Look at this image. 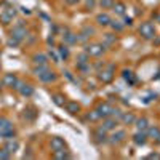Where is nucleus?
Listing matches in <instances>:
<instances>
[{
  "instance_id": "obj_31",
  "label": "nucleus",
  "mask_w": 160,
  "mask_h": 160,
  "mask_svg": "<svg viewBox=\"0 0 160 160\" xmlns=\"http://www.w3.org/2000/svg\"><path fill=\"white\" fill-rule=\"evenodd\" d=\"M53 102L56 104V106H64V99H62V96H59V94L53 96Z\"/></svg>"
},
{
  "instance_id": "obj_25",
  "label": "nucleus",
  "mask_w": 160,
  "mask_h": 160,
  "mask_svg": "<svg viewBox=\"0 0 160 160\" xmlns=\"http://www.w3.org/2000/svg\"><path fill=\"white\" fill-rule=\"evenodd\" d=\"M53 157L54 158H70V154H67V152H64V149H61V150H54Z\"/></svg>"
},
{
  "instance_id": "obj_36",
  "label": "nucleus",
  "mask_w": 160,
  "mask_h": 160,
  "mask_svg": "<svg viewBox=\"0 0 160 160\" xmlns=\"http://www.w3.org/2000/svg\"><path fill=\"white\" fill-rule=\"evenodd\" d=\"M149 158H160V155H158V154H150Z\"/></svg>"
},
{
  "instance_id": "obj_29",
  "label": "nucleus",
  "mask_w": 160,
  "mask_h": 160,
  "mask_svg": "<svg viewBox=\"0 0 160 160\" xmlns=\"http://www.w3.org/2000/svg\"><path fill=\"white\" fill-rule=\"evenodd\" d=\"M123 78L126 80V82H130V83H134V77H133L131 70H123Z\"/></svg>"
},
{
  "instance_id": "obj_22",
  "label": "nucleus",
  "mask_w": 160,
  "mask_h": 160,
  "mask_svg": "<svg viewBox=\"0 0 160 160\" xmlns=\"http://www.w3.org/2000/svg\"><path fill=\"white\" fill-rule=\"evenodd\" d=\"M114 0H99V6L102 8V10H109V8L114 6Z\"/></svg>"
},
{
  "instance_id": "obj_8",
  "label": "nucleus",
  "mask_w": 160,
  "mask_h": 160,
  "mask_svg": "<svg viewBox=\"0 0 160 160\" xmlns=\"http://www.w3.org/2000/svg\"><path fill=\"white\" fill-rule=\"evenodd\" d=\"M112 107L109 102H101L99 104V107H98V112H99V115L102 117V118H106V117H110L112 115Z\"/></svg>"
},
{
  "instance_id": "obj_21",
  "label": "nucleus",
  "mask_w": 160,
  "mask_h": 160,
  "mask_svg": "<svg viewBox=\"0 0 160 160\" xmlns=\"http://www.w3.org/2000/svg\"><path fill=\"white\" fill-rule=\"evenodd\" d=\"M112 8H114L115 14H118V16H123L125 14V10H126L123 3H114V6H112Z\"/></svg>"
},
{
  "instance_id": "obj_30",
  "label": "nucleus",
  "mask_w": 160,
  "mask_h": 160,
  "mask_svg": "<svg viewBox=\"0 0 160 160\" xmlns=\"http://www.w3.org/2000/svg\"><path fill=\"white\" fill-rule=\"evenodd\" d=\"M109 26L114 29V30H122V29H123V24H120V21H112V19H110Z\"/></svg>"
},
{
  "instance_id": "obj_15",
  "label": "nucleus",
  "mask_w": 160,
  "mask_h": 160,
  "mask_svg": "<svg viewBox=\"0 0 160 160\" xmlns=\"http://www.w3.org/2000/svg\"><path fill=\"white\" fill-rule=\"evenodd\" d=\"M134 122H136V128H138L139 131H146L149 128V120L146 117H141L138 120H134Z\"/></svg>"
},
{
  "instance_id": "obj_32",
  "label": "nucleus",
  "mask_w": 160,
  "mask_h": 160,
  "mask_svg": "<svg viewBox=\"0 0 160 160\" xmlns=\"http://www.w3.org/2000/svg\"><path fill=\"white\" fill-rule=\"evenodd\" d=\"M10 157H11V154H10V152H8L5 147L0 149V158H10Z\"/></svg>"
},
{
  "instance_id": "obj_23",
  "label": "nucleus",
  "mask_w": 160,
  "mask_h": 160,
  "mask_svg": "<svg viewBox=\"0 0 160 160\" xmlns=\"http://www.w3.org/2000/svg\"><path fill=\"white\" fill-rule=\"evenodd\" d=\"M46 70H50V69H48V66H46V64H40V66H35V69H34V74L38 77V75H42L43 72H46Z\"/></svg>"
},
{
  "instance_id": "obj_17",
  "label": "nucleus",
  "mask_w": 160,
  "mask_h": 160,
  "mask_svg": "<svg viewBox=\"0 0 160 160\" xmlns=\"http://www.w3.org/2000/svg\"><path fill=\"white\" fill-rule=\"evenodd\" d=\"M120 118H122V122L125 125H131V123H134V120H136V117L131 114V112H128V114H122V115H120Z\"/></svg>"
},
{
  "instance_id": "obj_3",
  "label": "nucleus",
  "mask_w": 160,
  "mask_h": 160,
  "mask_svg": "<svg viewBox=\"0 0 160 160\" xmlns=\"http://www.w3.org/2000/svg\"><path fill=\"white\" fill-rule=\"evenodd\" d=\"M104 50H106V46L101 45V43H94V45H90V46H86V50L85 53L88 56H101L104 53Z\"/></svg>"
},
{
  "instance_id": "obj_33",
  "label": "nucleus",
  "mask_w": 160,
  "mask_h": 160,
  "mask_svg": "<svg viewBox=\"0 0 160 160\" xmlns=\"http://www.w3.org/2000/svg\"><path fill=\"white\" fill-rule=\"evenodd\" d=\"M85 5H86V8L93 10V8L96 6V0H85Z\"/></svg>"
},
{
  "instance_id": "obj_7",
  "label": "nucleus",
  "mask_w": 160,
  "mask_h": 160,
  "mask_svg": "<svg viewBox=\"0 0 160 160\" xmlns=\"http://www.w3.org/2000/svg\"><path fill=\"white\" fill-rule=\"evenodd\" d=\"M117 125H118V120L110 115V117H106V118H104V122H102L101 126H102L106 131H110V130H115Z\"/></svg>"
},
{
  "instance_id": "obj_26",
  "label": "nucleus",
  "mask_w": 160,
  "mask_h": 160,
  "mask_svg": "<svg viewBox=\"0 0 160 160\" xmlns=\"http://www.w3.org/2000/svg\"><path fill=\"white\" fill-rule=\"evenodd\" d=\"M59 54H61V58H64V59H67L69 58V48H67V45H61L59 48Z\"/></svg>"
},
{
  "instance_id": "obj_35",
  "label": "nucleus",
  "mask_w": 160,
  "mask_h": 160,
  "mask_svg": "<svg viewBox=\"0 0 160 160\" xmlns=\"http://www.w3.org/2000/svg\"><path fill=\"white\" fill-rule=\"evenodd\" d=\"M66 3H69V5H75V3H78V0H66Z\"/></svg>"
},
{
  "instance_id": "obj_13",
  "label": "nucleus",
  "mask_w": 160,
  "mask_h": 160,
  "mask_svg": "<svg viewBox=\"0 0 160 160\" xmlns=\"http://www.w3.org/2000/svg\"><path fill=\"white\" fill-rule=\"evenodd\" d=\"M18 147H19V144H18V141L16 139H13V138H8L6 139V142H5V149L10 152H14V150H18Z\"/></svg>"
},
{
  "instance_id": "obj_14",
  "label": "nucleus",
  "mask_w": 160,
  "mask_h": 160,
  "mask_svg": "<svg viewBox=\"0 0 160 160\" xmlns=\"http://www.w3.org/2000/svg\"><path fill=\"white\" fill-rule=\"evenodd\" d=\"M38 78L42 80L43 83H51L53 80L56 78V75H54V72H51V70H46V72H43L42 75H38Z\"/></svg>"
},
{
  "instance_id": "obj_11",
  "label": "nucleus",
  "mask_w": 160,
  "mask_h": 160,
  "mask_svg": "<svg viewBox=\"0 0 160 160\" xmlns=\"http://www.w3.org/2000/svg\"><path fill=\"white\" fill-rule=\"evenodd\" d=\"M16 83H18V77L13 75V74H6L3 77V85L5 86H10V88H14Z\"/></svg>"
},
{
  "instance_id": "obj_6",
  "label": "nucleus",
  "mask_w": 160,
  "mask_h": 160,
  "mask_svg": "<svg viewBox=\"0 0 160 160\" xmlns=\"http://www.w3.org/2000/svg\"><path fill=\"white\" fill-rule=\"evenodd\" d=\"M16 90H18L22 96H32V93H34V88H32L30 85H26V83H22L18 80V83H16Z\"/></svg>"
},
{
  "instance_id": "obj_1",
  "label": "nucleus",
  "mask_w": 160,
  "mask_h": 160,
  "mask_svg": "<svg viewBox=\"0 0 160 160\" xmlns=\"http://www.w3.org/2000/svg\"><path fill=\"white\" fill-rule=\"evenodd\" d=\"M0 136L3 138H14V128L11 125V122L5 117H0Z\"/></svg>"
},
{
  "instance_id": "obj_28",
  "label": "nucleus",
  "mask_w": 160,
  "mask_h": 160,
  "mask_svg": "<svg viewBox=\"0 0 160 160\" xmlns=\"http://www.w3.org/2000/svg\"><path fill=\"white\" fill-rule=\"evenodd\" d=\"M149 134H150L154 139H158V138H160V130H158L157 126H150V128H149Z\"/></svg>"
},
{
  "instance_id": "obj_4",
  "label": "nucleus",
  "mask_w": 160,
  "mask_h": 160,
  "mask_svg": "<svg viewBox=\"0 0 160 160\" xmlns=\"http://www.w3.org/2000/svg\"><path fill=\"white\" fill-rule=\"evenodd\" d=\"M139 32H141V35L146 37V38L155 37V29H154V26H152L150 22H144L142 26L139 27Z\"/></svg>"
},
{
  "instance_id": "obj_18",
  "label": "nucleus",
  "mask_w": 160,
  "mask_h": 160,
  "mask_svg": "<svg viewBox=\"0 0 160 160\" xmlns=\"http://www.w3.org/2000/svg\"><path fill=\"white\" fill-rule=\"evenodd\" d=\"M34 62H35V66H40V64H46L48 62V58H46V54H35L34 56Z\"/></svg>"
},
{
  "instance_id": "obj_27",
  "label": "nucleus",
  "mask_w": 160,
  "mask_h": 160,
  "mask_svg": "<svg viewBox=\"0 0 160 160\" xmlns=\"http://www.w3.org/2000/svg\"><path fill=\"white\" fill-rule=\"evenodd\" d=\"M77 69L82 72V74H85V72H88V69H90V64H88V61H85V62H77Z\"/></svg>"
},
{
  "instance_id": "obj_19",
  "label": "nucleus",
  "mask_w": 160,
  "mask_h": 160,
  "mask_svg": "<svg viewBox=\"0 0 160 160\" xmlns=\"http://www.w3.org/2000/svg\"><path fill=\"white\" fill-rule=\"evenodd\" d=\"M66 109H67L69 114H77V112L80 110V106H78L77 102H67L66 104Z\"/></svg>"
},
{
  "instance_id": "obj_34",
  "label": "nucleus",
  "mask_w": 160,
  "mask_h": 160,
  "mask_svg": "<svg viewBox=\"0 0 160 160\" xmlns=\"http://www.w3.org/2000/svg\"><path fill=\"white\" fill-rule=\"evenodd\" d=\"M115 42V35H112V34H106V43H114Z\"/></svg>"
},
{
  "instance_id": "obj_24",
  "label": "nucleus",
  "mask_w": 160,
  "mask_h": 160,
  "mask_svg": "<svg viewBox=\"0 0 160 160\" xmlns=\"http://www.w3.org/2000/svg\"><path fill=\"white\" fill-rule=\"evenodd\" d=\"M101 115H99V112L98 110H91V112H88V115H86V120H90V122H96V120H99Z\"/></svg>"
},
{
  "instance_id": "obj_10",
  "label": "nucleus",
  "mask_w": 160,
  "mask_h": 160,
  "mask_svg": "<svg viewBox=\"0 0 160 160\" xmlns=\"http://www.w3.org/2000/svg\"><path fill=\"white\" fill-rule=\"evenodd\" d=\"M93 136H94V141L98 142V144H102V142H106V141H107V139H106V130H104L102 126L96 128L94 133H93Z\"/></svg>"
},
{
  "instance_id": "obj_2",
  "label": "nucleus",
  "mask_w": 160,
  "mask_h": 160,
  "mask_svg": "<svg viewBox=\"0 0 160 160\" xmlns=\"http://www.w3.org/2000/svg\"><path fill=\"white\" fill-rule=\"evenodd\" d=\"M112 78H114V64H109L102 72H99V80L102 83H109Z\"/></svg>"
},
{
  "instance_id": "obj_5",
  "label": "nucleus",
  "mask_w": 160,
  "mask_h": 160,
  "mask_svg": "<svg viewBox=\"0 0 160 160\" xmlns=\"http://www.w3.org/2000/svg\"><path fill=\"white\" fill-rule=\"evenodd\" d=\"M125 138H126V133H125V130H114V133H112V136H110V144H120V142H123L125 141Z\"/></svg>"
},
{
  "instance_id": "obj_20",
  "label": "nucleus",
  "mask_w": 160,
  "mask_h": 160,
  "mask_svg": "<svg viewBox=\"0 0 160 160\" xmlns=\"http://www.w3.org/2000/svg\"><path fill=\"white\" fill-rule=\"evenodd\" d=\"M62 38H64V42H66V43H70V45L77 42V35L72 34V32H66V35H62Z\"/></svg>"
},
{
  "instance_id": "obj_12",
  "label": "nucleus",
  "mask_w": 160,
  "mask_h": 160,
  "mask_svg": "<svg viewBox=\"0 0 160 160\" xmlns=\"http://www.w3.org/2000/svg\"><path fill=\"white\" fill-rule=\"evenodd\" d=\"M66 147V142H64L62 138H59V136H56V138L51 139V149L53 150H61Z\"/></svg>"
},
{
  "instance_id": "obj_16",
  "label": "nucleus",
  "mask_w": 160,
  "mask_h": 160,
  "mask_svg": "<svg viewBox=\"0 0 160 160\" xmlns=\"http://www.w3.org/2000/svg\"><path fill=\"white\" fill-rule=\"evenodd\" d=\"M96 22L99 24V26H109V22H110V16L107 13H101L96 16Z\"/></svg>"
},
{
  "instance_id": "obj_9",
  "label": "nucleus",
  "mask_w": 160,
  "mask_h": 160,
  "mask_svg": "<svg viewBox=\"0 0 160 160\" xmlns=\"http://www.w3.org/2000/svg\"><path fill=\"white\" fill-rule=\"evenodd\" d=\"M146 141H147V134H146V131H136L134 133V136H133V142L136 144V146H144L146 144Z\"/></svg>"
},
{
  "instance_id": "obj_37",
  "label": "nucleus",
  "mask_w": 160,
  "mask_h": 160,
  "mask_svg": "<svg viewBox=\"0 0 160 160\" xmlns=\"http://www.w3.org/2000/svg\"><path fill=\"white\" fill-rule=\"evenodd\" d=\"M125 24H128V26H130V24H131V18H126V19H125Z\"/></svg>"
}]
</instances>
